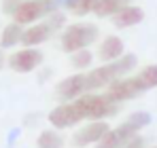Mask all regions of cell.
I'll return each mask as SVG.
<instances>
[{"label":"cell","mask_w":157,"mask_h":148,"mask_svg":"<svg viewBox=\"0 0 157 148\" xmlns=\"http://www.w3.org/2000/svg\"><path fill=\"white\" fill-rule=\"evenodd\" d=\"M138 66V57L134 53H125L123 57L115 59V61H108L102 64L94 70H87V85H89V91H98V89H108L115 80L123 78V76H130Z\"/></svg>","instance_id":"obj_1"},{"label":"cell","mask_w":157,"mask_h":148,"mask_svg":"<svg viewBox=\"0 0 157 148\" xmlns=\"http://www.w3.org/2000/svg\"><path fill=\"white\" fill-rule=\"evenodd\" d=\"M98 40H100V28L91 21L68 24L59 34V47L68 55H72L81 49H89Z\"/></svg>","instance_id":"obj_2"},{"label":"cell","mask_w":157,"mask_h":148,"mask_svg":"<svg viewBox=\"0 0 157 148\" xmlns=\"http://www.w3.org/2000/svg\"><path fill=\"white\" fill-rule=\"evenodd\" d=\"M77 108L81 110L85 121H106L119 112V106L115 99L108 98V93H85L75 99Z\"/></svg>","instance_id":"obj_3"},{"label":"cell","mask_w":157,"mask_h":148,"mask_svg":"<svg viewBox=\"0 0 157 148\" xmlns=\"http://www.w3.org/2000/svg\"><path fill=\"white\" fill-rule=\"evenodd\" d=\"M53 11H57V4L55 0H24L19 4V9L15 11L13 15V21L15 24H36L40 19H47Z\"/></svg>","instance_id":"obj_4"},{"label":"cell","mask_w":157,"mask_h":148,"mask_svg":"<svg viewBox=\"0 0 157 148\" xmlns=\"http://www.w3.org/2000/svg\"><path fill=\"white\" fill-rule=\"evenodd\" d=\"M144 91H149V89H147V85L142 83V78H140L138 74L123 76V78H119V80H115V83H113V85L106 89L108 98L115 99L117 104L130 102V99L138 98V95H142Z\"/></svg>","instance_id":"obj_5"},{"label":"cell","mask_w":157,"mask_h":148,"mask_svg":"<svg viewBox=\"0 0 157 148\" xmlns=\"http://www.w3.org/2000/svg\"><path fill=\"white\" fill-rule=\"evenodd\" d=\"M43 61H45V55L38 47H24V49L9 55L6 66L17 74H28V72H34L36 68H40Z\"/></svg>","instance_id":"obj_6"},{"label":"cell","mask_w":157,"mask_h":148,"mask_svg":"<svg viewBox=\"0 0 157 148\" xmlns=\"http://www.w3.org/2000/svg\"><path fill=\"white\" fill-rule=\"evenodd\" d=\"M47 121H49V125L53 129L62 131V129H70V127L78 125L85 119H83V114H81V110L77 108L75 102H62L47 114Z\"/></svg>","instance_id":"obj_7"},{"label":"cell","mask_w":157,"mask_h":148,"mask_svg":"<svg viewBox=\"0 0 157 148\" xmlns=\"http://www.w3.org/2000/svg\"><path fill=\"white\" fill-rule=\"evenodd\" d=\"M108 123L106 121H89L87 125L78 127L77 131L70 138V146L75 148H87V146H96L106 133H108Z\"/></svg>","instance_id":"obj_8"},{"label":"cell","mask_w":157,"mask_h":148,"mask_svg":"<svg viewBox=\"0 0 157 148\" xmlns=\"http://www.w3.org/2000/svg\"><path fill=\"white\" fill-rule=\"evenodd\" d=\"M85 93H91L89 85H87V72L70 74V76L62 78L57 83V87H55V95L62 102H75Z\"/></svg>","instance_id":"obj_9"},{"label":"cell","mask_w":157,"mask_h":148,"mask_svg":"<svg viewBox=\"0 0 157 148\" xmlns=\"http://www.w3.org/2000/svg\"><path fill=\"white\" fill-rule=\"evenodd\" d=\"M138 133H140V131H138L134 125H130L128 121H125V123H121V125H117V127H113V129H108V133H106L94 148H123L132 138L138 135Z\"/></svg>","instance_id":"obj_10"},{"label":"cell","mask_w":157,"mask_h":148,"mask_svg":"<svg viewBox=\"0 0 157 148\" xmlns=\"http://www.w3.org/2000/svg\"><path fill=\"white\" fill-rule=\"evenodd\" d=\"M55 34V30L51 28V24L45 21H36V24L24 28V36H21V45L24 47H38L47 40H51V36Z\"/></svg>","instance_id":"obj_11"},{"label":"cell","mask_w":157,"mask_h":148,"mask_svg":"<svg viewBox=\"0 0 157 148\" xmlns=\"http://www.w3.org/2000/svg\"><path fill=\"white\" fill-rule=\"evenodd\" d=\"M123 55H125V45H123V40L119 36L108 34V36H104L100 40V45H98V57L102 59V64L115 61V59H119Z\"/></svg>","instance_id":"obj_12"},{"label":"cell","mask_w":157,"mask_h":148,"mask_svg":"<svg viewBox=\"0 0 157 148\" xmlns=\"http://www.w3.org/2000/svg\"><path fill=\"white\" fill-rule=\"evenodd\" d=\"M110 19H113V25H115L117 30H125V28H134V25L142 24L144 11H142V6H138V4H130V6H125L121 13H117V15L110 17Z\"/></svg>","instance_id":"obj_13"},{"label":"cell","mask_w":157,"mask_h":148,"mask_svg":"<svg viewBox=\"0 0 157 148\" xmlns=\"http://www.w3.org/2000/svg\"><path fill=\"white\" fill-rule=\"evenodd\" d=\"M98 2H100V0H55L57 9L68 11V13H72L75 17H85V15L94 13L96 6H98Z\"/></svg>","instance_id":"obj_14"},{"label":"cell","mask_w":157,"mask_h":148,"mask_svg":"<svg viewBox=\"0 0 157 148\" xmlns=\"http://www.w3.org/2000/svg\"><path fill=\"white\" fill-rule=\"evenodd\" d=\"M21 36H24V25L21 24H9L2 28L0 32V49H13L15 45L21 43Z\"/></svg>","instance_id":"obj_15"},{"label":"cell","mask_w":157,"mask_h":148,"mask_svg":"<svg viewBox=\"0 0 157 148\" xmlns=\"http://www.w3.org/2000/svg\"><path fill=\"white\" fill-rule=\"evenodd\" d=\"M66 146V138L59 133V129H43L36 138V148H64Z\"/></svg>","instance_id":"obj_16"},{"label":"cell","mask_w":157,"mask_h":148,"mask_svg":"<svg viewBox=\"0 0 157 148\" xmlns=\"http://www.w3.org/2000/svg\"><path fill=\"white\" fill-rule=\"evenodd\" d=\"M130 4H134V0H100L94 13L98 17H115L117 13H121Z\"/></svg>","instance_id":"obj_17"},{"label":"cell","mask_w":157,"mask_h":148,"mask_svg":"<svg viewBox=\"0 0 157 148\" xmlns=\"http://www.w3.org/2000/svg\"><path fill=\"white\" fill-rule=\"evenodd\" d=\"M94 57H96V55L89 49H81V51H77V53L70 55V64H72V68H77L78 72H83V70H89V68H91Z\"/></svg>","instance_id":"obj_18"},{"label":"cell","mask_w":157,"mask_h":148,"mask_svg":"<svg viewBox=\"0 0 157 148\" xmlns=\"http://www.w3.org/2000/svg\"><path fill=\"white\" fill-rule=\"evenodd\" d=\"M128 123L134 125L138 131H142L144 127H149V125L153 123V117H151V112H147V110H136V112H132L130 117H128Z\"/></svg>","instance_id":"obj_19"},{"label":"cell","mask_w":157,"mask_h":148,"mask_svg":"<svg viewBox=\"0 0 157 148\" xmlns=\"http://www.w3.org/2000/svg\"><path fill=\"white\" fill-rule=\"evenodd\" d=\"M138 76L142 78V83L147 85V89H155L157 87V64H149V66H144Z\"/></svg>","instance_id":"obj_20"},{"label":"cell","mask_w":157,"mask_h":148,"mask_svg":"<svg viewBox=\"0 0 157 148\" xmlns=\"http://www.w3.org/2000/svg\"><path fill=\"white\" fill-rule=\"evenodd\" d=\"M47 21H49V24H51V28L57 32V30H64V28L68 25V15H66V11L57 9V11H53L51 15L47 17Z\"/></svg>","instance_id":"obj_21"},{"label":"cell","mask_w":157,"mask_h":148,"mask_svg":"<svg viewBox=\"0 0 157 148\" xmlns=\"http://www.w3.org/2000/svg\"><path fill=\"white\" fill-rule=\"evenodd\" d=\"M24 0H2V13L4 15H15V11L19 9V4H21Z\"/></svg>","instance_id":"obj_22"},{"label":"cell","mask_w":157,"mask_h":148,"mask_svg":"<svg viewBox=\"0 0 157 148\" xmlns=\"http://www.w3.org/2000/svg\"><path fill=\"white\" fill-rule=\"evenodd\" d=\"M21 138V127H13V129H9V133H6V148H13L17 144V140Z\"/></svg>","instance_id":"obj_23"},{"label":"cell","mask_w":157,"mask_h":148,"mask_svg":"<svg viewBox=\"0 0 157 148\" xmlns=\"http://www.w3.org/2000/svg\"><path fill=\"white\" fill-rule=\"evenodd\" d=\"M123 148H147V138L138 133V135H134V138H132Z\"/></svg>","instance_id":"obj_24"},{"label":"cell","mask_w":157,"mask_h":148,"mask_svg":"<svg viewBox=\"0 0 157 148\" xmlns=\"http://www.w3.org/2000/svg\"><path fill=\"white\" fill-rule=\"evenodd\" d=\"M38 119H40V114H28L26 121H24V125H28V127H34V123H38Z\"/></svg>","instance_id":"obj_25"},{"label":"cell","mask_w":157,"mask_h":148,"mask_svg":"<svg viewBox=\"0 0 157 148\" xmlns=\"http://www.w3.org/2000/svg\"><path fill=\"white\" fill-rule=\"evenodd\" d=\"M6 64H9V57L4 55V49H0V70H2Z\"/></svg>","instance_id":"obj_26"},{"label":"cell","mask_w":157,"mask_h":148,"mask_svg":"<svg viewBox=\"0 0 157 148\" xmlns=\"http://www.w3.org/2000/svg\"><path fill=\"white\" fill-rule=\"evenodd\" d=\"M49 74H51V68H45V70L40 72V76H38V80H40V83H45V80L49 78Z\"/></svg>","instance_id":"obj_27"},{"label":"cell","mask_w":157,"mask_h":148,"mask_svg":"<svg viewBox=\"0 0 157 148\" xmlns=\"http://www.w3.org/2000/svg\"><path fill=\"white\" fill-rule=\"evenodd\" d=\"M147 148H157V146H147Z\"/></svg>","instance_id":"obj_28"}]
</instances>
